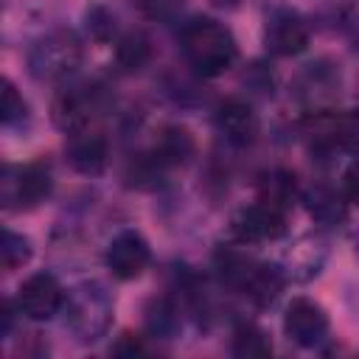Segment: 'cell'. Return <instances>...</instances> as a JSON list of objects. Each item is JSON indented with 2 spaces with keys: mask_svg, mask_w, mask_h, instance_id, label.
<instances>
[{
  "mask_svg": "<svg viewBox=\"0 0 359 359\" xmlns=\"http://www.w3.org/2000/svg\"><path fill=\"white\" fill-rule=\"evenodd\" d=\"M0 255H3V266L6 269H14L20 264H25L31 258V247H28V238L6 230L3 233V244H0Z\"/></svg>",
  "mask_w": 359,
  "mask_h": 359,
  "instance_id": "d6986e66",
  "label": "cell"
},
{
  "mask_svg": "<svg viewBox=\"0 0 359 359\" xmlns=\"http://www.w3.org/2000/svg\"><path fill=\"white\" fill-rule=\"evenodd\" d=\"M213 3H216V6H233L236 0H213Z\"/></svg>",
  "mask_w": 359,
  "mask_h": 359,
  "instance_id": "603a6c76",
  "label": "cell"
},
{
  "mask_svg": "<svg viewBox=\"0 0 359 359\" xmlns=\"http://www.w3.org/2000/svg\"><path fill=\"white\" fill-rule=\"evenodd\" d=\"M331 146L359 151V112H334L331 115Z\"/></svg>",
  "mask_w": 359,
  "mask_h": 359,
  "instance_id": "9a60e30c",
  "label": "cell"
},
{
  "mask_svg": "<svg viewBox=\"0 0 359 359\" xmlns=\"http://www.w3.org/2000/svg\"><path fill=\"white\" fill-rule=\"evenodd\" d=\"M216 121H219V129L227 135V140L233 143H247L252 135H255V112L247 101L241 98H227L219 104V112H216Z\"/></svg>",
  "mask_w": 359,
  "mask_h": 359,
  "instance_id": "9c48e42d",
  "label": "cell"
},
{
  "mask_svg": "<svg viewBox=\"0 0 359 359\" xmlns=\"http://www.w3.org/2000/svg\"><path fill=\"white\" fill-rule=\"evenodd\" d=\"M50 191V177L42 165H17L3 174V202L6 208H34Z\"/></svg>",
  "mask_w": 359,
  "mask_h": 359,
  "instance_id": "3957f363",
  "label": "cell"
},
{
  "mask_svg": "<svg viewBox=\"0 0 359 359\" xmlns=\"http://www.w3.org/2000/svg\"><path fill=\"white\" fill-rule=\"evenodd\" d=\"M342 199H345V196H337V194H331V191H325V188L314 191V196H311V216L320 219V222H328V224L345 219V205H342Z\"/></svg>",
  "mask_w": 359,
  "mask_h": 359,
  "instance_id": "e0dca14e",
  "label": "cell"
},
{
  "mask_svg": "<svg viewBox=\"0 0 359 359\" xmlns=\"http://www.w3.org/2000/svg\"><path fill=\"white\" fill-rule=\"evenodd\" d=\"M22 112H25V104H22V98L17 95L14 84H11V81H3V121L11 123V121L20 118Z\"/></svg>",
  "mask_w": 359,
  "mask_h": 359,
  "instance_id": "ffe728a7",
  "label": "cell"
},
{
  "mask_svg": "<svg viewBox=\"0 0 359 359\" xmlns=\"http://www.w3.org/2000/svg\"><path fill=\"white\" fill-rule=\"evenodd\" d=\"M115 56H118V65H121L123 70H140V67L149 62L151 48H149V42H146L140 34H132V36H126V39L118 45Z\"/></svg>",
  "mask_w": 359,
  "mask_h": 359,
  "instance_id": "2e32d148",
  "label": "cell"
},
{
  "mask_svg": "<svg viewBox=\"0 0 359 359\" xmlns=\"http://www.w3.org/2000/svg\"><path fill=\"white\" fill-rule=\"evenodd\" d=\"M342 196L353 205H359V163H353L342 177Z\"/></svg>",
  "mask_w": 359,
  "mask_h": 359,
  "instance_id": "44dd1931",
  "label": "cell"
},
{
  "mask_svg": "<svg viewBox=\"0 0 359 359\" xmlns=\"http://www.w3.org/2000/svg\"><path fill=\"white\" fill-rule=\"evenodd\" d=\"M286 230V216L283 208L258 199L255 205L244 208L236 219H233V236L241 244H258V241H272L278 236H283Z\"/></svg>",
  "mask_w": 359,
  "mask_h": 359,
  "instance_id": "7a4b0ae2",
  "label": "cell"
},
{
  "mask_svg": "<svg viewBox=\"0 0 359 359\" xmlns=\"http://www.w3.org/2000/svg\"><path fill=\"white\" fill-rule=\"evenodd\" d=\"M306 39H309L306 25H303L300 17H294V14H278V17L269 22V28H266V42H269V48H272L275 53H280V56L300 53V50L306 48Z\"/></svg>",
  "mask_w": 359,
  "mask_h": 359,
  "instance_id": "30bf717a",
  "label": "cell"
},
{
  "mask_svg": "<svg viewBox=\"0 0 359 359\" xmlns=\"http://www.w3.org/2000/svg\"><path fill=\"white\" fill-rule=\"evenodd\" d=\"M79 62V45L70 34H56L48 36L42 45L34 50V65L45 76H62Z\"/></svg>",
  "mask_w": 359,
  "mask_h": 359,
  "instance_id": "52a82bcc",
  "label": "cell"
},
{
  "mask_svg": "<svg viewBox=\"0 0 359 359\" xmlns=\"http://www.w3.org/2000/svg\"><path fill=\"white\" fill-rule=\"evenodd\" d=\"M115 353H140L143 351V342L137 339V334H123L115 345H112Z\"/></svg>",
  "mask_w": 359,
  "mask_h": 359,
  "instance_id": "7402d4cb",
  "label": "cell"
},
{
  "mask_svg": "<svg viewBox=\"0 0 359 359\" xmlns=\"http://www.w3.org/2000/svg\"><path fill=\"white\" fill-rule=\"evenodd\" d=\"M90 118V109H87V101L76 93H62L56 101H53V121L67 129V132H81L84 123Z\"/></svg>",
  "mask_w": 359,
  "mask_h": 359,
  "instance_id": "4fadbf2b",
  "label": "cell"
},
{
  "mask_svg": "<svg viewBox=\"0 0 359 359\" xmlns=\"http://www.w3.org/2000/svg\"><path fill=\"white\" fill-rule=\"evenodd\" d=\"M283 328H286L289 339H294L303 348H311L328 334V314L314 300L294 297L283 314Z\"/></svg>",
  "mask_w": 359,
  "mask_h": 359,
  "instance_id": "5b68a950",
  "label": "cell"
},
{
  "mask_svg": "<svg viewBox=\"0 0 359 359\" xmlns=\"http://www.w3.org/2000/svg\"><path fill=\"white\" fill-rule=\"evenodd\" d=\"M62 300H65V292L59 280L48 272L31 275L28 280H22L17 292V309L31 320H50L62 309Z\"/></svg>",
  "mask_w": 359,
  "mask_h": 359,
  "instance_id": "277c9868",
  "label": "cell"
},
{
  "mask_svg": "<svg viewBox=\"0 0 359 359\" xmlns=\"http://www.w3.org/2000/svg\"><path fill=\"white\" fill-rule=\"evenodd\" d=\"M292 196H294V177L289 171H269L261 180V199H266V202H272V205L286 210Z\"/></svg>",
  "mask_w": 359,
  "mask_h": 359,
  "instance_id": "5bb4252c",
  "label": "cell"
},
{
  "mask_svg": "<svg viewBox=\"0 0 359 359\" xmlns=\"http://www.w3.org/2000/svg\"><path fill=\"white\" fill-rule=\"evenodd\" d=\"M233 351H236L238 356H266V353L272 351V345H269V339H266L258 328L244 325V328H238V331H236Z\"/></svg>",
  "mask_w": 359,
  "mask_h": 359,
  "instance_id": "ac0fdd59",
  "label": "cell"
},
{
  "mask_svg": "<svg viewBox=\"0 0 359 359\" xmlns=\"http://www.w3.org/2000/svg\"><path fill=\"white\" fill-rule=\"evenodd\" d=\"M182 50L188 56V62L194 65L196 73L202 76H219L224 70H230V65L236 62V39L233 34L216 22V20H191L182 31Z\"/></svg>",
  "mask_w": 359,
  "mask_h": 359,
  "instance_id": "6da1fadb",
  "label": "cell"
},
{
  "mask_svg": "<svg viewBox=\"0 0 359 359\" xmlns=\"http://www.w3.org/2000/svg\"><path fill=\"white\" fill-rule=\"evenodd\" d=\"M67 160L76 171L81 174H101L107 165V143L98 135L90 132H73L70 143H67Z\"/></svg>",
  "mask_w": 359,
  "mask_h": 359,
  "instance_id": "ba28073f",
  "label": "cell"
},
{
  "mask_svg": "<svg viewBox=\"0 0 359 359\" xmlns=\"http://www.w3.org/2000/svg\"><path fill=\"white\" fill-rule=\"evenodd\" d=\"M149 258H151V252H149L146 238L137 236V233H132V230L118 233L109 241V247H107V266H109V272L118 280L137 278L149 266Z\"/></svg>",
  "mask_w": 359,
  "mask_h": 359,
  "instance_id": "8992f818",
  "label": "cell"
},
{
  "mask_svg": "<svg viewBox=\"0 0 359 359\" xmlns=\"http://www.w3.org/2000/svg\"><path fill=\"white\" fill-rule=\"evenodd\" d=\"M154 154H157V160L165 163V165H180V163H185V160L194 154V137H191V132L182 129V126H168V129H163L160 137H157Z\"/></svg>",
  "mask_w": 359,
  "mask_h": 359,
  "instance_id": "8fae6325",
  "label": "cell"
},
{
  "mask_svg": "<svg viewBox=\"0 0 359 359\" xmlns=\"http://www.w3.org/2000/svg\"><path fill=\"white\" fill-rule=\"evenodd\" d=\"M241 286L247 289V294H250L252 300H258V303H269V300H275L278 292L283 289V275H280L278 266H266V264H261V266H252V269H250V275L244 278Z\"/></svg>",
  "mask_w": 359,
  "mask_h": 359,
  "instance_id": "7c38bea8",
  "label": "cell"
}]
</instances>
